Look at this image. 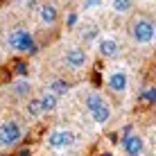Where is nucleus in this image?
<instances>
[{
	"label": "nucleus",
	"instance_id": "f257e3e1",
	"mask_svg": "<svg viewBox=\"0 0 156 156\" xmlns=\"http://www.w3.org/2000/svg\"><path fill=\"white\" fill-rule=\"evenodd\" d=\"M131 39L138 45H147L156 39V25L149 18H136L131 23Z\"/></svg>",
	"mask_w": 156,
	"mask_h": 156
},
{
	"label": "nucleus",
	"instance_id": "f03ea898",
	"mask_svg": "<svg viewBox=\"0 0 156 156\" xmlns=\"http://www.w3.org/2000/svg\"><path fill=\"white\" fill-rule=\"evenodd\" d=\"M9 48L16 50V52H27V55H34L36 52L34 36H32L27 30H20V27L9 34Z\"/></svg>",
	"mask_w": 156,
	"mask_h": 156
},
{
	"label": "nucleus",
	"instance_id": "7ed1b4c3",
	"mask_svg": "<svg viewBox=\"0 0 156 156\" xmlns=\"http://www.w3.org/2000/svg\"><path fill=\"white\" fill-rule=\"evenodd\" d=\"M23 138V129L16 120H7L0 125V147H16Z\"/></svg>",
	"mask_w": 156,
	"mask_h": 156
},
{
	"label": "nucleus",
	"instance_id": "20e7f679",
	"mask_svg": "<svg viewBox=\"0 0 156 156\" xmlns=\"http://www.w3.org/2000/svg\"><path fill=\"white\" fill-rule=\"evenodd\" d=\"M75 143V133L70 129H55V131H50V136H48V145H50L52 149H66L70 147Z\"/></svg>",
	"mask_w": 156,
	"mask_h": 156
},
{
	"label": "nucleus",
	"instance_id": "39448f33",
	"mask_svg": "<svg viewBox=\"0 0 156 156\" xmlns=\"http://www.w3.org/2000/svg\"><path fill=\"white\" fill-rule=\"evenodd\" d=\"M66 66L68 68H73V70H79V68H84L86 63H88V52L84 50V48H79V45H70L66 50Z\"/></svg>",
	"mask_w": 156,
	"mask_h": 156
},
{
	"label": "nucleus",
	"instance_id": "423d86ee",
	"mask_svg": "<svg viewBox=\"0 0 156 156\" xmlns=\"http://www.w3.org/2000/svg\"><path fill=\"white\" fill-rule=\"evenodd\" d=\"M122 149L127 156H143L145 152V138L140 133H127L122 138Z\"/></svg>",
	"mask_w": 156,
	"mask_h": 156
},
{
	"label": "nucleus",
	"instance_id": "0eeeda50",
	"mask_svg": "<svg viewBox=\"0 0 156 156\" xmlns=\"http://www.w3.org/2000/svg\"><path fill=\"white\" fill-rule=\"evenodd\" d=\"M106 86H109V88L113 90L115 95H125L127 88H129V77H127L125 73L115 70V73L109 75V79H106Z\"/></svg>",
	"mask_w": 156,
	"mask_h": 156
},
{
	"label": "nucleus",
	"instance_id": "6e6552de",
	"mask_svg": "<svg viewBox=\"0 0 156 156\" xmlns=\"http://www.w3.org/2000/svg\"><path fill=\"white\" fill-rule=\"evenodd\" d=\"M98 52L102 59H113L118 52H120V45H118L115 39H111V36H104V39L98 41Z\"/></svg>",
	"mask_w": 156,
	"mask_h": 156
},
{
	"label": "nucleus",
	"instance_id": "1a4fd4ad",
	"mask_svg": "<svg viewBox=\"0 0 156 156\" xmlns=\"http://www.w3.org/2000/svg\"><path fill=\"white\" fill-rule=\"evenodd\" d=\"M39 18L43 25H55L59 20V9L52 2H43V5H39Z\"/></svg>",
	"mask_w": 156,
	"mask_h": 156
},
{
	"label": "nucleus",
	"instance_id": "9d476101",
	"mask_svg": "<svg viewBox=\"0 0 156 156\" xmlns=\"http://www.w3.org/2000/svg\"><path fill=\"white\" fill-rule=\"evenodd\" d=\"M102 104H106V100H104V95H102V93H98V90L88 93V95H86V100H84V106L88 109V113H93V111L100 109Z\"/></svg>",
	"mask_w": 156,
	"mask_h": 156
},
{
	"label": "nucleus",
	"instance_id": "9b49d317",
	"mask_svg": "<svg viewBox=\"0 0 156 156\" xmlns=\"http://www.w3.org/2000/svg\"><path fill=\"white\" fill-rule=\"evenodd\" d=\"M39 100H41V106H43V113H52V111L59 106V98L52 93V90H45Z\"/></svg>",
	"mask_w": 156,
	"mask_h": 156
},
{
	"label": "nucleus",
	"instance_id": "f8f14e48",
	"mask_svg": "<svg viewBox=\"0 0 156 156\" xmlns=\"http://www.w3.org/2000/svg\"><path fill=\"white\" fill-rule=\"evenodd\" d=\"M90 118H93L95 125H106V122L111 120V106L109 104H102L100 109H95L93 113H90Z\"/></svg>",
	"mask_w": 156,
	"mask_h": 156
},
{
	"label": "nucleus",
	"instance_id": "ddd939ff",
	"mask_svg": "<svg viewBox=\"0 0 156 156\" xmlns=\"http://www.w3.org/2000/svg\"><path fill=\"white\" fill-rule=\"evenodd\" d=\"M50 90L57 95V98H61V95L70 93V84H68L66 79H55V82L50 84Z\"/></svg>",
	"mask_w": 156,
	"mask_h": 156
},
{
	"label": "nucleus",
	"instance_id": "4468645a",
	"mask_svg": "<svg viewBox=\"0 0 156 156\" xmlns=\"http://www.w3.org/2000/svg\"><path fill=\"white\" fill-rule=\"evenodd\" d=\"M131 7H133V0H111V9L115 14H127L131 12Z\"/></svg>",
	"mask_w": 156,
	"mask_h": 156
},
{
	"label": "nucleus",
	"instance_id": "2eb2a0df",
	"mask_svg": "<svg viewBox=\"0 0 156 156\" xmlns=\"http://www.w3.org/2000/svg\"><path fill=\"white\" fill-rule=\"evenodd\" d=\"M27 113L32 115V118H39L41 113H43V106H41V100L39 98H30V102H27Z\"/></svg>",
	"mask_w": 156,
	"mask_h": 156
},
{
	"label": "nucleus",
	"instance_id": "dca6fc26",
	"mask_svg": "<svg viewBox=\"0 0 156 156\" xmlns=\"http://www.w3.org/2000/svg\"><path fill=\"white\" fill-rule=\"evenodd\" d=\"M30 90H32V84L27 82V79H18V82L14 84V93H16V95H20V98L30 95Z\"/></svg>",
	"mask_w": 156,
	"mask_h": 156
},
{
	"label": "nucleus",
	"instance_id": "f3484780",
	"mask_svg": "<svg viewBox=\"0 0 156 156\" xmlns=\"http://www.w3.org/2000/svg\"><path fill=\"white\" fill-rule=\"evenodd\" d=\"M140 100L145 102V104H156V86H147V88L143 90Z\"/></svg>",
	"mask_w": 156,
	"mask_h": 156
},
{
	"label": "nucleus",
	"instance_id": "a211bd4d",
	"mask_svg": "<svg viewBox=\"0 0 156 156\" xmlns=\"http://www.w3.org/2000/svg\"><path fill=\"white\" fill-rule=\"evenodd\" d=\"M14 66H16V73H18L20 77H27V73H30V70H27V63H25V61H16Z\"/></svg>",
	"mask_w": 156,
	"mask_h": 156
},
{
	"label": "nucleus",
	"instance_id": "6ab92c4d",
	"mask_svg": "<svg viewBox=\"0 0 156 156\" xmlns=\"http://www.w3.org/2000/svg\"><path fill=\"white\" fill-rule=\"evenodd\" d=\"M102 0H84V9H90V7H100Z\"/></svg>",
	"mask_w": 156,
	"mask_h": 156
},
{
	"label": "nucleus",
	"instance_id": "aec40b11",
	"mask_svg": "<svg viewBox=\"0 0 156 156\" xmlns=\"http://www.w3.org/2000/svg\"><path fill=\"white\" fill-rule=\"evenodd\" d=\"M77 23V14H68V25H75Z\"/></svg>",
	"mask_w": 156,
	"mask_h": 156
},
{
	"label": "nucleus",
	"instance_id": "412c9836",
	"mask_svg": "<svg viewBox=\"0 0 156 156\" xmlns=\"http://www.w3.org/2000/svg\"><path fill=\"white\" fill-rule=\"evenodd\" d=\"M18 156H32V149H20Z\"/></svg>",
	"mask_w": 156,
	"mask_h": 156
},
{
	"label": "nucleus",
	"instance_id": "4be33fe9",
	"mask_svg": "<svg viewBox=\"0 0 156 156\" xmlns=\"http://www.w3.org/2000/svg\"><path fill=\"white\" fill-rule=\"evenodd\" d=\"M36 5V0H27V7H34Z\"/></svg>",
	"mask_w": 156,
	"mask_h": 156
},
{
	"label": "nucleus",
	"instance_id": "5701e85b",
	"mask_svg": "<svg viewBox=\"0 0 156 156\" xmlns=\"http://www.w3.org/2000/svg\"><path fill=\"white\" fill-rule=\"evenodd\" d=\"M102 156H113V154H111V152H104V154H102Z\"/></svg>",
	"mask_w": 156,
	"mask_h": 156
}]
</instances>
